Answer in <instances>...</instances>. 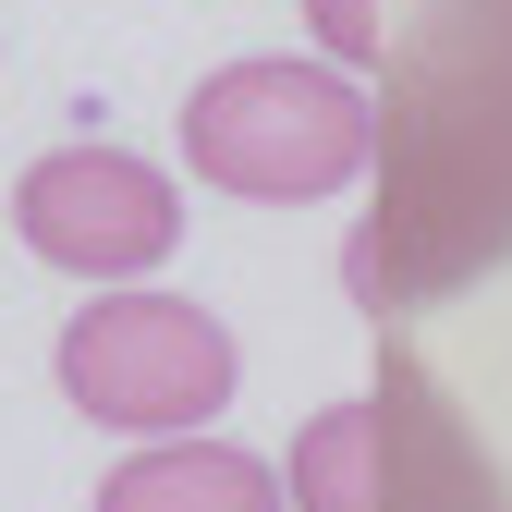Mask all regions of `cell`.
Wrapping results in <instances>:
<instances>
[{"instance_id": "6da1fadb", "label": "cell", "mask_w": 512, "mask_h": 512, "mask_svg": "<svg viewBox=\"0 0 512 512\" xmlns=\"http://www.w3.org/2000/svg\"><path fill=\"white\" fill-rule=\"evenodd\" d=\"M378 208L354 232L366 305L464 293L512 256V0H378Z\"/></svg>"}, {"instance_id": "7a4b0ae2", "label": "cell", "mask_w": 512, "mask_h": 512, "mask_svg": "<svg viewBox=\"0 0 512 512\" xmlns=\"http://www.w3.org/2000/svg\"><path fill=\"white\" fill-rule=\"evenodd\" d=\"M183 159L220 196L305 208V196H342L378 159V98L342 61H232V74H208L183 98Z\"/></svg>"}, {"instance_id": "3957f363", "label": "cell", "mask_w": 512, "mask_h": 512, "mask_svg": "<svg viewBox=\"0 0 512 512\" xmlns=\"http://www.w3.org/2000/svg\"><path fill=\"white\" fill-rule=\"evenodd\" d=\"M61 391L122 439H208L232 403V330L183 293H98L61 330Z\"/></svg>"}, {"instance_id": "277c9868", "label": "cell", "mask_w": 512, "mask_h": 512, "mask_svg": "<svg viewBox=\"0 0 512 512\" xmlns=\"http://www.w3.org/2000/svg\"><path fill=\"white\" fill-rule=\"evenodd\" d=\"M13 232L74 281H147L183 244V196L135 159V147H49L13 183Z\"/></svg>"}, {"instance_id": "5b68a950", "label": "cell", "mask_w": 512, "mask_h": 512, "mask_svg": "<svg viewBox=\"0 0 512 512\" xmlns=\"http://www.w3.org/2000/svg\"><path fill=\"white\" fill-rule=\"evenodd\" d=\"M98 512H293V500L232 439H147L135 464L98 476Z\"/></svg>"}, {"instance_id": "8992f818", "label": "cell", "mask_w": 512, "mask_h": 512, "mask_svg": "<svg viewBox=\"0 0 512 512\" xmlns=\"http://www.w3.org/2000/svg\"><path fill=\"white\" fill-rule=\"evenodd\" d=\"M281 500H293V512H391V415H378V391L293 427Z\"/></svg>"}, {"instance_id": "52a82bcc", "label": "cell", "mask_w": 512, "mask_h": 512, "mask_svg": "<svg viewBox=\"0 0 512 512\" xmlns=\"http://www.w3.org/2000/svg\"><path fill=\"white\" fill-rule=\"evenodd\" d=\"M305 25H317V49H330L342 74L378 61V0H305Z\"/></svg>"}]
</instances>
